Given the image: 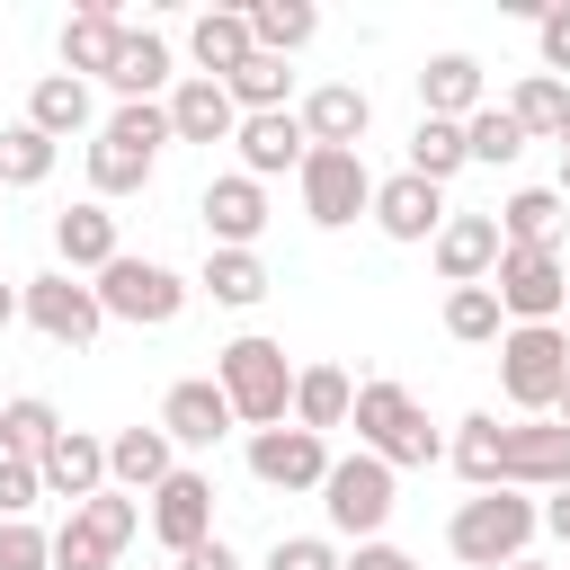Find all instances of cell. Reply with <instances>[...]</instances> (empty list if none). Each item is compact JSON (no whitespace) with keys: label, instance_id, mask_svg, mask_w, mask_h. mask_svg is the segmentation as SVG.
<instances>
[{"label":"cell","instance_id":"1","mask_svg":"<svg viewBox=\"0 0 570 570\" xmlns=\"http://www.w3.org/2000/svg\"><path fill=\"white\" fill-rule=\"evenodd\" d=\"M214 383H223L232 419H249V428H285L294 365H285V347H276V338H232V347L214 356Z\"/></svg>","mask_w":570,"mask_h":570},{"label":"cell","instance_id":"2","mask_svg":"<svg viewBox=\"0 0 570 570\" xmlns=\"http://www.w3.org/2000/svg\"><path fill=\"white\" fill-rule=\"evenodd\" d=\"M534 525H543L534 499H517V490H481V499L454 508L445 543H454L463 561H481V570H508V561H525V534H534Z\"/></svg>","mask_w":570,"mask_h":570},{"label":"cell","instance_id":"3","mask_svg":"<svg viewBox=\"0 0 570 570\" xmlns=\"http://www.w3.org/2000/svg\"><path fill=\"white\" fill-rule=\"evenodd\" d=\"M160 142H169V107H116V116H107V134L89 142V187H98V196L142 187V178H151V160H160Z\"/></svg>","mask_w":570,"mask_h":570},{"label":"cell","instance_id":"4","mask_svg":"<svg viewBox=\"0 0 570 570\" xmlns=\"http://www.w3.org/2000/svg\"><path fill=\"white\" fill-rule=\"evenodd\" d=\"M499 383H508L517 410H552L561 383H570V338H561L552 321H517V330L499 338Z\"/></svg>","mask_w":570,"mask_h":570},{"label":"cell","instance_id":"5","mask_svg":"<svg viewBox=\"0 0 570 570\" xmlns=\"http://www.w3.org/2000/svg\"><path fill=\"white\" fill-rule=\"evenodd\" d=\"M356 436H365L374 463H428L436 454V428H428V410L401 383H365L356 392Z\"/></svg>","mask_w":570,"mask_h":570},{"label":"cell","instance_id":"6","mask_svg":"<svg viewBox=\"0 0 570 570\" xmlns=\"http://www.w3.org/2000/svg\"><path fill=\"white\" fill-rule=\"evenodd\" d=\"M142 525V508L125 499V490H98V499H80L71 508V525L53 534V570H107L116 552H125V534Z\"/></svg>","mask_w":570,"mask_h":570},{"label":"cell","instance_id":"7","mask_svg":"<svg viewBox=\"0 0 570 570\" xmlns=\"http://www.w3.org/2000/svg\"><path fill=\"white\" fill-rule=\"evenodd\" d=\"M321 508H330V525H338V534L374 543V534H383V517H392V463H374V454H347V463H330V481H321Z\"/></svg>","mask_w":570,"mask_h":570},{"label":"cell","instance_id":"8","mask_svg":"<svg viewBox=\"0 0 570 570\" xmlns=\"http://www.w3.org/2000/svg\"><path fill=\"white\" fill-rule=\"evenodd\" d=\"M303 214H312L321 232H338V223L374 214V178H365V151H312V160H303Z\"/></svg>","mask_w":570,"mask_h":570},{"label":"cell","instance_id":"9","mask_svg":"<svg viewBox=\"0 0 570 570\" xmlns=\"http://www.w3.org/2000/svg\"><path fill=\"white\" fill-rule=\"evenodd\" d=\"M98 303H107V321H142V330H160V321H178L187 285H178L169 267H151V258H116V267H98Z\"/></svg>","mask_w":570,"mask_h":570},{"label":"cell","instance_id":"10","mask_svg":"<svg viewBox=\"0 0 570 570\" xmlns=\"http://www.w3.org/2000/svg\"><path fill=\"white\" fill-rule=\"evenodd\" d=\"M490 294L517 321H552L570 303V267H561V249H499V285Z\"/></svg>","mask_w":570,"mask_h":570},{"label":"cell","instance_id":"11","mask_svg":"<svg viewBox=\"0 0 570 570\" xmlns=\"http://www.w3.org/2000/svg\"><path fill=\"white\" fill-rule=\"evenodd\" d=\"M18 312H27L53 347H89V338H98V321H107L98 285H80V276H36V285L18 294Z\"/></svg>","mask_w":570,"mask_h":570},{"label":"cell","instance_id":"12","mask_svg":"<svg viewBox=\"0 0 570 570\" xmlns=\"http://www.w3.org/2000/svg\"><path fill=\"white\" fill-rule=\"evenodd\" d=\"M570 490V428L534 419V428H499V490Z\"/></svg>","mask_w":570,"mask_h":570},{"label":"cell","instance_id":"13","mask_svg":"<svg viewBox=\"0 0 570 570\" xmlns=\"http://www.w3.org/2000/svg\"><path fill=\"white\" fill-rule=\"evenodd\" d=\"M249 472H258L267 490H321V481H330V454H321L312 428H258V436H249Z\"/></svg>","mask_w":570,"mask_h":570},{"label":"cell","instance_id":"14","mask_svg":"<svg viewBox=\"0 0 570 570\" xmlns=\"http://www.w3.org/2000/svg\"><path fill=\"white\" fill-rule=\"evenodd\" d=\"M151 525H160L169 552H196V543L214 534V481H205V472H169V481L151 490Z\"/></svg>","mask_w":570,"mask_h":570},{"label":"cell","instance_id":"15","mask_svg":"<svg viewBox=\"0 0 570 570\" xmlns=\"http://www.w3.org/2000/svg\"><path fill=\"white\" fill-rule=\"evenodd\" d=\"M169 134H178V142H232V134H240L232 89H223V80H205V71H196V80H178V89H169Z\"/></svg>","mask_w":570,"mask_h":570},{"label":"cell","instance_id":"16","mask_svg":"<svg viewBox=\"0 0 570 570\" xmlns=\"http://www.w3.org/2000/svg\"><path fill=\"white\" fill-rule=\"evenodd\" d=\"M36 472H45V490H53V499H71V508H80V499H98V490H107V445H98V436H80V428H62V436L36 454Z\"/></svg>","mask_w":570,"mask_h":570},{"label":"cell","instance_id":"17","mask_svg":"<svg viewBox=\"0 0 570 570\" xmlns=\"http://www.w3.org/2000/svg\"><path fill=\"white\" fill-rule=\"evenodd\" d=\"M365 89L356 80H330V89H312L303 98V134H312V151H356V134H365Z\"/></svg>","mask_w":570,"mask_h":570},{"label":"cell","instance_id":"18","mask_svg":"<svg viewBox=\"0 0 570 570\" xmlns=\"http://www.w3.org/2000/svg\"><path fill=\"white\" fill-rule=\"evenodd\" d=\"M232 142H240L249 178H267V169H303V160H312L303 116H285V107H276V116H240V134H232Z\"/></svg>","mask_w":570,"mask_h":570},{"label":"cell","instance_id":"19","mask_svg":"<svg viewBox=\"0 0 570 570\" xmlns=\"http://www.w3.org/2000/svg\"><path fill=\"white\" fill-rule=\"evenodd\" d=\"M374 223H383L392 240H428V232H445V196H436L428 178H410V169H401V178H383V187H374Z\"/></svg>","mask_w":570,"mask_h":570},{"label":"cell","instance_id":"20","mask_svg":"<svg viewBox=\"0 0 570 570\" xmlns=\"http://www.w3.org/2000/svg\"><path fill=\"white\" fill-rule=\"evenodd\" d=\"M499 223L490 214H454L445 232H436V267H445V285H481L490 267H499Z\"/></svg>","mask_w":570,"mask_h":570},{"label":"cell","instance_id":"21","mask_svg":"<svg viewBox=\"0 0 570 570\" xmlns=\"http://www.w3.org/2000/svg\"><path fill=\"white\" fill-rule=\"evenodd\" d=\"M258 223H267V196H258V178H249V169L205 187V232H214L223 249H249V240H258Z\"/></svg>","mask_w":570,"mask_h":570},{"label":"cell","instance_id":"22","mask_svg":"<svg viewBox=\"0 0 570 570\" xmlns=\"http://www.w3.org/2000/svg\"><path fill=\"white\" fill-rule=\"evenodd\" d=\"M160 428H169V445H214V436L232 428V401H223V383H169V401H160Z\"/></svg>","mask_w":570,"mask_h":570},{"label":"cell","instance_id":"23","mask_svg":"<svg viewBox=\"0 0 570 570\" xmlns=\"http://www.w3.org/2000/svg\"><path fill=\"white\" fill-rule=\"evenodd\" d=\"M116 53H125V27H116V9H80V18H62V71L71 80H107L116 71Z\"/></svg>","mask_w":570,"mask_h":570},{"label":"cell","instance_id":"24","mask_svg":"<svg viewBox=\"0 0 570 570\" xmlns=\"http://www.w3.org/2000/svg\"><path fill=\"white\" fill-rule=\"evenodd\" d=\"M419 98H428V116L472 125V116H481V62H472V53H436V62L419 71Z\"/></svg>","mask_w":570,"mask_h":570},{"label":"cell","instance_id":"25","mask_svg":"<svg viewBox=\"0 0 570 570\" xmlns=\"http://www.w3.org/2000/svg\"><path fill=\"white\" fill-rule=\"evenodd\" d=\"M53 249H62L71 267H89V276L125 258V249H116V214H107V205H71V214H53Z\"/></svg>","mask_w":570,"mask_h":570},{"label":"cell","instance_id":"26","mask_svg":"<svg viewBox=\"0 0 570 570\" xmlns=\"http://www.w3.org/2000/svg\"><path fill=\"white\" fill-rule=\"evenodd\" d=\"M107 472L125 481V490H160L178 463H169V428H116L107 436Z\"/></svg>","mask_w":570,"mask_h":570},{"label":"cell","instance_id":"27","mask_svg":"<svg viewBox=\"0 0 570 570\" xmlns=\"http://www.w3.org/2000/svg\"><path fill=\"white\" fill-rule=\"evenodd\" d=\"M249 53H258V36H249L240 9H205V18H196V62H205V80H232Z\"/></svg>","mask_w":570,"mask_h":570},{"label":"cell","instance_id":"28","mask_svg":"<svg viewBox=\"0 0 570 570\" xmlns=\"http://www.w3.org/2000/svg\"><path fill=\"white\" fill-rule=\"evenodd\" d=\"M169 80V45L160 36H134L125 27V53H116V71H107V89L125 98V107H151V89Z\"/></svg>","mask_w":570,"mask_h":570},{"label":"cell","instance_id":"29","mask_svg":"<svg viewBox=\"0 0 570 570\" xmlns=\"http://www.w3.org/2000/svg\"><path fill=\"white\" fill-rule=\"evenodd\" d=\"M27 125H36V134H53V142H62V134H80V125H89V80L45 71V80H36V98H27Z\"/></svg>","mask_w":570,"mask_h":570},{"label":"cell","instance_id":"30","mask_svg":"<svg viewBox=\"0 0 570 570\" xmlns=\"http://www.w3.org/2000/svg\"><path fill=\"white\" fill-rule=\"evenodd\" d=\"M347 410H356V392H347V374H338V365H303V374H294V428H312V436H321V428H338Z\"/></svg>","mask_w":570,"mask_h":570},{"label":"cell","instance_id":"31","mask_svg":"<svg viewBox=\"0 0 570 570\" xmlns=\"http://www.w3.org/2000/svg\"><path fill=\"white\" fill-rule=\"evenodd\" d=\"M472 160V142H463V125H445V116H419V134H410V178H428V187H445L454 169Z\"/></svg>","mask_w":570,"mask_h":570},{"label":"cell","instance_id":"32","mask_svg":"<svg viewBox=\"0 0 570 570\" xmlns=\"http://www.w3.org/2000/svg\"><path fill=\"white\" fill-rule=\"evenodd\" d=\"M552 232H561V196L552 187H525V196L499 205V240L508 249H552Z\"/></svg>","mask_w":570,"mask_h":570},{"label":"cell","instance_id":"33","mask_svg":"<svg viewBox=\"0 0 570 570\" xmlns=\"http://www.w3.org/2000/svg\"><path fill=\"white\" fill-rule=\"evenodd\" d=\"M312 0H258L249 9V36H258V53H294V45H312Z\"/></svg>","mask_w":570,"mask_h":570},{"label":"cell","instance_id":"34","mask_svg":"<svg viewBox=\"0 0 570 570\" xmlns=\"http://www.w3.org/2000/svg\"><path fill=\"white\" fill-rule=\"evenodd\" d=\"M53 436H62V419H53L45 401H9V410H0V454H9V463H36Z\"/></svg>","mask_w":570,"mask_h":570},{"label":"cell","instance_id":"35","mask_svg":"<svg viewBox=\"0 0 570 570\" xmlns=\"http://www.w3.org/2000/svg\"><path fill=\"white\" fill-rule=\"evenodd\" d=\"M223 89H232V107H249V116H276V107H285V53H249V62H240Z\"/></svg>","mask_w":570,"mask_h":570},{"label":"cell","instance_id":"36","mask_svg":"<svg viewBox=\"0 0 570 570\" xmlns=\"http://www.w3.org/2000/svg\"><path fill=\"white\" fill-rule=\"evenodd\" d=\"M508 116H517L525 134H561V125H570V89H561L552 71H534V80L508 98Z\"/></svg>","mask_w":570,"mask_h":570},{"label":"cell","instance_id":"37","mask_svg":"<svg viewBox=\"0 0 570 570\" xmlns=\"http://www.w3.org/2000/svg\"><path fill=\"white\" fill-rule=\"evenodd\" d=\"M45 169H53V134L9 125V134H0V187H36Z\"/></svg>","mask_w":570,"mask_h":570},{"label":"cell","instance_id":"38","mask_svg":"<svg viewBox=\"0 0 570 570\" xmlns=\"http://www.w3.org/2000/svg\"><path fill=\"white\" fill-rule=\"evenodd\" d=\"M205 285H214V303H258V294H267V267H258L249 249H214V258H205Z\"/></svg>","mask_w":570,"mask_h":570},{"label":"cell","instance_id":"39","mask_svg":"<svg viewBox=\"0 0 570 570\" xmlns=\"http://www.w3.org/2000/svg\"><path fill=\"white\" fill-rule=\"evenodd\" d=\"M454 472L481 481V490H499V419H463V436H454Z\"/></svg>","mask_w":570,"mask_h":570},{"label":"cell","instance_id":"40","mask_svg":"<svg viewBox=\"0 0 570 570\" xmlns=\"http://www.w3.org/2000/svg\"><path fill=\"white\" fill-rule=\"evenodd\" d=\"M463 142H472V160H517V151H525V125H517L508 107H481V116L463 125Z\"/></svg>","mask_w":570,"mask_h":570},{"label":"cell","instance_id":"41","mask_svg":"<svg viewBox=\"0 0 570 570\" xmlns=\"http://www.w3.org/2000/svg\"><path fill=\"white\" fill-rule=\"evenodd\" d=\"M445 330L454 338H499V294L490 285H454L445 294Z\"/></svg>","mask_w":570,"mask_h":570},{"label":"cell","instance_id":"42","mask_svg":"<svg viewBox=\"0 0 570 570\" xmlns=\"http://www.w3.org/2000/svg\"><path fill=\"white\" fill-rule=\"evenodd\" d=\"M45 561H53V543L27 517H0V570H45Z\"/></svg>","mask_w":570,"mask_h":570},{"label":"cell","instance_id":"43","mask_svg":"<svg viewBox=\"0 0 570 570\" xmlns=\"http://www.w3.org/2000/svg\"><path fill=\"white\" fill-rule=\"evenodd\" d=\"M36 490H45V472L0 454V517H27V508H36Z\"/></svg>","mask_w":570,"mask_h":570},{"label":"cell","instance_id":"44","mask_svg":"<svg viewBox=\"0 0 570 570\" xmlns=\"http://www.w3.org/2000/svg\"><path fill=\"white\" fill-rule=\"evenodd\" d=\"M267 570H347L330 543H312V534H285L276 552H267Z\"/></svg>","mask_w":570,"mask_h":570},{"label":"cell","instance_id":"45","mask_svg":"<svg viewBox=\"0 0 570 570\" xmlns=\"http://www.w3.org/2000/svg\"><path fill=\"white\" fill-rule=\"evenodd\" d=\"M543 62H552V71H570V0H552V9H543Z\"/></svg>","mask_w":570,"mask_h":570},{"label":"cell","instance_id":"46","mask_svg":"<svg viewBox=\"0 0 570 570\" xmlns=\"http://www.w3.org/2000/svg\"><path fill=\"white\" fill-rule=\"evenodd\" d=\"M347 570H419V561H410V552H392V543H356V561H347Z\"/></svg>","mask_w":570,"mask_h":570},{"label":"cell","instance_id":"47","mask_svg":"<svg viewBox=\"0 0 570 570\" xmlns=\"http://www.w3.org/2000/svg\"><path fill=\"white\" fill-rule=\"evenodd\" d=\"M178 570H240V561H232V552H223V543H214V534H205V543H196V552H178Z\"/></svg>","mask_w":570,"mask_h":570},{"label":"cell","instance_id":"48","mask_svg":"<svg viewBox=\"0 0 570 570\" xmlns=\"http://www.w3.org/2000/svg\"><path fill=\"white\" fill-rule=\"evenodd\" d=\"M543 525H552V534H561V543H570V490H561V499H552V508H543Z\"/></svg>","mask_w":570,"mask_h":570},{"label":"cell","instance_id":"49","mask_svg":"<svg viewBox=\"0 0 570 570\" xmlns=\"http://www.w3.org/2000/svg\"><path fill=\"white\" fill-rule=\"evenodd\" d=\"M9 312H18V294H9V285H0V330H9Z\"/></svg>","mask_w":570,"mask_h":570},{"label":"cell","instance_id":"50","mask_svg":"<svg viewBox=\"0 0 570 570\" xmlns=\"http://www.w3.org/2000/svg\"><path fill=\"white\" fill-rule=\"evenodd\" d=\"M561 205H570V151H561Z\"/></svg>","mask_w":570,"mask_h":570},{"label":"cell","instance_id":"51","mask_svg":"<svg viewBox=\"0 0 570 570\" xmlns=\"http://www.w3.org/2000/svg\"><path fill=\"white\" fill-rule=\"evenodd\" d=\"M552 410H561V428H570V383H561V401H552Z\"/></svg>","mask_w":570,"mask_h":570},{"label":"cell","instance_id":"52","mask_svg":"<svg viewBox=\"0 0 570 570\" xmlns=\"http://www.w3.org/2000/svg\"><path fill=\"white\" fill-rule=\"evenodd\" d=\"M508 570H543V561H508Z\"/></svg>","mask_w":570,"mask_h":570},{"label":"cell","instance_id":"53","mask_svg":"<svg viewBox=\"0 0 570 570\" xmlns=\"http://www.w3.org/2000/svg\"><path fill=\"white\" fill-rule=\"evenodd\" d=\"M561 151H570V125H561Z\"/></svg>","mask_w":570,"mask_h":570},{"label":"cell","instance_id":"54","mask_svg":"<svg viewBox=\"0 0 570 570\" xmlns=\"http://www.w3.org/2000/svg\"><path fill=\"white\" fill-rule=\"evenodd\" d=\"M561 312H570V303H561Z\"/></svg>","mask_w":570,"mask_h":570}]
</instances>
